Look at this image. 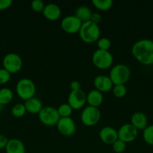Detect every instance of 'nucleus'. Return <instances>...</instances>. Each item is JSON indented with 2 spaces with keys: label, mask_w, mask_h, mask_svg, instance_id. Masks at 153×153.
<instances>
[{
  "label": "nucleus",
  "mask_w": 153,
  "mask_h": 153,
  "mask_svg": "<svg viewBox=\"0 0 153 153\" xmlns=\"http://www.w3.org/2000/svg\"><path fill=\"white\" fill-rule=\"evenodd\" d=\"M133 56L143 65L153 64V40L141 39L133 44L131 47Z\"/></svg>",
  "instance_id": "1"
},
{
  "label": "nucleus",
  "mask_w": 153,
  "mask_h": 153,
  "mask_svg": "<svg viewBox=\"0 0 153 153\" xmlns=\"http://www.w3.org/2000/svg\"><path fill=\"white\" fill-rule=\"evenodd\" d=\"M78 33L82 41L87 43H93L100 38V29L98 24L89 20L82 22Z\"/></svg>",
  "instance_id": "2"
},
{
  "label": "nucleus",
  "mask_w": 153,
  "mask_h": 153,
  "mask_svg": "<svg viewBox=\"0 0 153 153\" xmlns=\"http://www.w3.org/2000/svg\"><path fill=\"white\" fill-rule=\"evenodd\" d=\"M130 76V70L127 65L123 64L114 65L111 68L109 77L110 78L113 85H124Z\"/></svg>",
  "instance_id": "3"
},
{
  "label": "nucleus",
  "mask_w": 153,
  "mask_h": 153,
  "mask_svg": "<svg viewBox=\"0 0 153 153\" xmlns=\"http://www.w3.org/2000/svg\"><path fill=\"white\" fill-rule=\"evenodd\" d=\"M16 91L18 97L26 101L34 97L36 92L35 84L28 78H22L16 83Z\"/></svg>",
  "instance_id": "4"
},
{
  "label": "nucleus",
  "mask_w": 153,
  "mask_h": 153,
  "mask_svg": "<svg viewBox=\"0 0 153 153\" xmlns=\"http://www.w3.org/2000/svg\"><path fill=\"white\" fill-rule=\"evenodd\" d=\"M92 61L96 67L105 70L112 66L113 63V57L109 51L98 49L93 52Z\"/></svg>",
  "instance_id": "5"
},
{
  "label": "nucleus",
  "mask_w": 153,
  "mask_h": 153,
  "mask_svg": "<svg viewBox=\"0 0 153 153\" xmlns=\"http://www.w3.org/2000/svg\"><path fill=\"white\" fill-rule=\"evenodd\" d=\"M38 118L44 125L52 126L56 125L61 117L56 108L52 106H44L38 113Z\"/></svg>",
  "instance_id": "6"
},
{
  "label": "nucleus",
  "mask_w": 153,
  "mask_h": 153,
  "mask_svg": "<svg viewBox=\"0 0 153 153\" xmlns=\"http://www.w3.org/2000/svg\"><path fill=\"white\" fill-rule=\"evenodd\" d=\"M3 68L11 73L19 72L22 67V59L18 54L10 52L4 55L2 60Z\"/></svg>",
  "instance_id": "7"
},
{
  "label": "nucleus",
  "mask_w": 153,
  "mask_h": 153,
  "mask_svg": "<svg viewBox=\"0 0 153 153\" xmlns=\"http://www.w3.org/2000/svg\"><path fill=\"white\" fill-rule=\"evenodd\" d=\"M100 111L98 108L88 105L82 110L80 119L82 123L87 126L96 125L100 120Z\"/></svg>",
  "instance_id": "8"
},
{
  "label": "nucleus",
  "mask_w": 153,
  "mask_h": 153,
  "mask_svg": "<svg viewBox=\"0 0 153 153\" xmlns=\"http://www.w3.org/2000/svg\"><path fill=\"white\" fill-rule=\"evenodd\" d=\"M82 22L74 15L66 16L62 19L61 27L63 31L68 34H74L79 32Z\"/></svg>",
  "instance_id": "9"
},
{
  "label": "nucleus",
  "mask_w": 153,
  "mask_h": 153,
  "mask_svg": "<svg viewBox=\"0 0 153 153\" xmlns=\"http://www.w3.org/2000/svg\"><path fill=\"white\" fill-rule=\"evenodd\" d=\"M86 102V94L82 89L70 91L68 97V103L75 110L82 108Z\"/></svg>",
  "instance_id": "10"
},
{
  "label": "nucleus",
  "mask_w": 153,
  "mask_h": 153,
  "mask_svg": "<svg viewBox=\"0 0 153 153\" xmlns=\"http://www.w3.org/2000/svg\"><path fill=\"white\" fill-rule=\"evenodd\" d=\"M138 130L131 123L123 124L118 130V137L125 143L132 142L137 137Z\"/></svg>",
  "instance_id": "11"
},
{
  "label": "nucleus",
  "mask_w": 153,
  "mask_h": 153,
  "mask_svg": "<svg viewBox=\"0 0 153 153\" xmlns=\"http://www.w3.org/2000/svg\"><path fill=\"white\" fill-rule=\"evenodd\" d=\"M56 126L58 131L64 136H71L76 131V123L70 117L60 118Z\"/></svg>",
  "instance_id": "12"
},
{
  "label": "nucleus",
  "mask_w": 153,
  "mask_h": 153,
  "mask_svg": "<svg viewBox=\"0 0 153 153\" xmlns=\"http://www.w3.org/2000/svg\"><path fill=\"white\" fill-rule=\"evenodd\" d=\"M99 137L106 144L112 145L118 137V131L112 126H104L99 131Z\"/></svg>",
  "instance_id": "13"
},
{
  "label": "nucleus",
  "mask_w": 153,
  "mask_h": 153,
  "mask_svg": "<svg viewBox=\"0 0 153 153\" xmlns=\"http://www.w3.org/2000/svg\"><path fill=\"white\" fill-rule=\"evenodd\" d=\"M94 85L96 90L100 92H108L112 89L113 84L109 76L98 75L94 79Z\"/></svg>",
  "instance_id": "14"
},
{
  "label": "nucleus",
  "mask_w": 153,
  "mask_h": 153,
  "mask_svg": "<svg viewBox=\"0 0 153 153\" xmlns=\"http://www.w3.org/2000/svg\"><path fill=\"white\" fill-rule=\"evenodd\" d=\"M42 13L47 19L55 21L61 16L62 10L58 4L55 3H49V4H45Z\"/></svg>",
  "instance_id": "15"
},
{
  "label": "nucleus",
  "mask_w": 153,
  "mask_h": 153,
  "mask_svg": "<svg viewBox=\"0 0 153 153\" xmlns=\"http://www.w3.org/2000/svg\"><path fill=\"white\" fill-rule=\"evenodd\" d=\"M130 123L137 130H143L148 126V119L143 112H134L130 117Z\"/></svg>",
  "instance_id": "16"
},
{
  "label": "nucleus",
  "mask_w": 153,
  "mask_h": 153,
  "mask_svg": "<svg viewBox=\"0 0 153 153\" xmlns=\"http://www.w3.org/2000/svg\"><path fill=\"white\" fill-rule=\"evenodd\" d=\"M6 153H26V147L23 142L20 139H9L5 147Z\"/></svg>",
  "instance_id": "17"
},
{
  "label": "nucleus",
  "mask_w": 153,
  "mask_h": 153,
  "mask_svg": "<svg viewBox=\"0 0 153 153\" xmlns=\"http://www.w3.org/2000/svg\"><path fill=\"white\" fill-rule=\"evenodd\" d=\"M103 100L104 97L102 93L96 89L92 90L86 94V102H88L90 106L98 108L102 104Z\"/></svg>",
  "instance_id": "18"
},
{
  "label": "nucleus",
  "mask_w": 153,
  "mask_h": 153,
  "mask_svg": "<svg viewBox=\"0 0 153 153\" xmlns=\"http://www.w3.org/2000/svg\"><path fill=\"white\" fill-rule=\"evenodd\" d=\"M24 105L26 109V111L31 114H38L44 107L40 100L34 97L26 100Z\"/></svg>",
  "instance_id": "19"
},
{
  "label": "nucleus",
  "mask_w": 153,
  "mask_h": 153,
  "mask_svg": "<svg viewBox=\"0 0 153 153\" xmlns=\"http://www.w3.org/2000/svg\"><path fill=\"white\" fill-rule=\"evenodd\" d=\"M92 12L91 9L86 5L79 6L74 12L75 16L82 22L89 21L92 16Z\"/></svg>",
  "instance_id": "20"
},
{
  "label": "nucleus",
  "mask_w": 153,
  "mask_h": 153,
  "mask_svg": "<svg viewBox=\"0 0 153 153\" xmlns=\"http://www.w3.org/2000/svg\"><path fill=\"white\" fill-rule=\"evenodd\" d=\"M14 94L8 88H2L0 89V104L2 105H7L13 100Z\"/></svg>",
  "instance_id": "21"
},
{
  "label": "nucleus",
  "mask_w": 153,
  "mask_h": 153,
  "mask_svg": "<svg viewBox=\"0 0 153 153\" xmlns=\"http://www.w3.org/2000/svg\"><path fill=\"white\" fill-rule=\"evenodd\" d=\"M92 4L99 10H106L112 7L113 2L112 0H92Z\"/></svg>",
  "instance_id": "22"
},
{
  "label": "nucleus",
  "mask_w": 153,
  "mask_h": 153,
  "mask_svg": "<svg viewBox=\"0 0 153 153\" xmlns=\"http://www.w3.org/2000/svg\"><path fill=\"white\" fill-rule=\"evenodd\" d=\"M142 137L146 143L153 146V124L147 126L146 128L142 130Z\"/></svg>",
  "instance_id": "23"
},
{
  "label": "nucleus",
  "mask_w": 153,
  "mask_h": 153,
  "mask_svg": "<svg viewBox=\"0 0 153 153\" xmlns=\"http://www.w3.org/2000/svg\"><path fill=\"white\" fill-rule=\"evenodd\" d=\"M60 117H69L71 115L73 108L68 103H62L57 108Z\"/></svg>",
  "instance_id": "24"
},
{
  "label": "nucleus",
  "mask_w": 153,
  "mask_h": 153,
  "mask_svg": "<svg viewBox=\"0 0 153 153\" xmlns=\"http://www.w3.org/2000/svg\"><path fill=\"white\" fill-rule=\"evenodd\" d=\"M26 112L25 105L22 103H16L12 107L11 114L15 117H22Z\"/></svg>",
  "instance_id": "25"
},
{
  "label": "nucleus",
  "mask_w": 153,
  "mask_h": 153,
  "mask_svg": "<svg viewBox=\"0 0 153 153\" xmlns=\"http://www.w3.org/2000/svg\"><path fill=\"white\" fill-rule=\"evenodd\" d=\"M112 92L115 97L122 98L127 94V88L124 85H115L112 87Z\"/></svg>",
  "instance_id": "26"
},
{
  "label": "nucleus",
  "mask_w": 153,
  "mask_h": 153,
  "mask_svg": "<svg viewBox=\"0 0 153 153\" xmlns=\"http://www.w3.org/2000/svg\"><path fill=\"white\" fill-rule=\"evenodd\" d=\"M97 46L99 49L109 51L110 48L111 47V41L106 37H100L97 41Z\"/></svg>",
  "instance_id": "27"
},
{
  "label": "nucleus",
  "mask_w": 153,
  "mask_h": 153,
  "mask_svg": "<svg viewBox=\"0 0 153 153\" xmlns=\"http://www.w3.org/2000/svg\"><path fill=\"white\" fill-rule=\"evenodd\" d=\"M112 149L116 153H122L124 152L126 149V143L120 139H117L112 144Z\"/></svg>",
  "instance_id": "28"
},
{
  "label": "nucleus",
  "mask_w": 153,
  "mask_h": 153,
  "mask_svg": "<svg viewBox=\"0 0 153 153\" xmlns=\"http://www.w3.org/2000/svg\"><path fill=\"white\" fill-rule=\"evenodd\" d=\"M10 73L4 68H0V85H4L9 82Z\"/></svg>",
  "instance_id": "29"
},
{
  "label": "nucleus",
  "mask_w": 153,
  "mask_h": 153,
  "mask_svg": "<svg viewBox=\"0 0 153 153\" xmlns=\"http://www.w3.org/2000/svg\"><path fill=\"white\" fill-rule=\"evenodd\" d=\"M44 6V2L42 0H33L31 2V7L36 12L43 11Z\"/></svg>",
  "instance_id": "30"
},
{
  "label": "nucleus",
  "mask_w": 153,
  "mask_h": 153,
  "mask_svg": "<svg viewBox=\"0 0 153 153\" xmlns=\"http://www.w3.org/2000/svg\"><path fill=\"white\" fill-rule=\"evenodd\" d=\"M12 0H0V10H5L11 6Z\"/></svg>",
  "instance_id": "31"
},
{
  "label": "nucleus",
  "mask_w": 153,
  "mask_h": 153,
  "mask_svg": "<svg viewBox=\"0 0 153 153\" xmlns=\"http://www.w3.org/2000/svg\"><path fill=\"white\" fill-rule=\"evenodd\" d=\"M102 16L100 15V13H92L91 18H90V21L93 22L94 23L98 24V25L99 22L101 21Z\"/></svg>",
  "instance_id": "32"
},
{
  "label": "nucleus",
  "mask_w": 153,
  "mask_h": 153,
  "mask_svg": "<svg viewBox=\"0 0 153 153\" xmlns=\"http://www.w3.org/2000/svg\"><path fill=\"white\" fill-rule=\"evenodd\" d=\"M9 139L4 134H0V149H5Z\"/></svg>",
  "instance_id": "33"
},
{
  "label": "nucleus",
  "mask_w": 153,
  "mask_h": 153,
  "mask_svg": "<svg viewBox=\"0 0 153 153\" xmlns=\"http://www.w3.org/2000/svg\"><path fill=\"white\" fill-rule=\"evenodd\" d=\"M69 87H70L71 91H76V90L81 89L80 83V82H78L76 80H74L72 82H70Z\"/></svg>",
  "instance_id": "34"
},
{
  "label": "nucleus",
  "mask_w": 153,
  "mask_h": 153,
  "mask_svg": "<svg viewBox=\"0 0 153 153\" xmlns=\"http://www.w3.org/2000/svg\"><path fill=\"white\" fill-rule=\"evenodd\" d=\"M2 108H3V105L2 104H0V111H1L2 110Z\"/></svg>",
  "instance_id": "35"
}]
</instances>
